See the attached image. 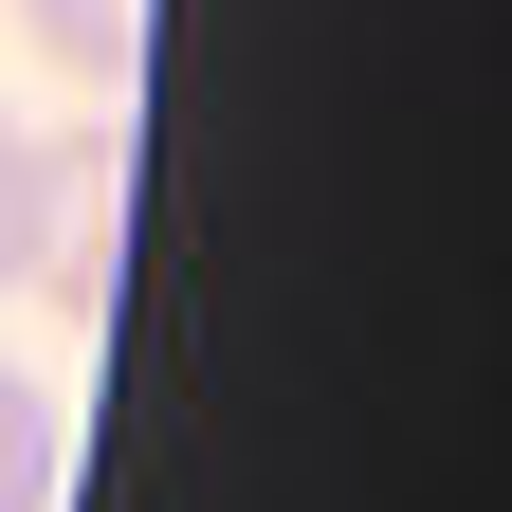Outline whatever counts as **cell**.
<instances>
[{"label": "cell", "mask_w": 512, "mask_h": 512, "mask_svg": "<svg viewBox=\"0 0 512 512\" xmlns=\"http://www.w3.org/2000/svg\"><path fill=\"white\" fill-rule=\"evenodd\" d=\"M74 165H92V147H37V128L0 110V293H37V256H55V202H74Z\"/></svg>", "instance_id": "6da1fadb"}, {"label": "cell", "mask_w": 512, "mask_h": 512, "mask_svg": "<svg viewBox=\"0 0 512 512\" xmlns=\"http://www.w3.org/2000/svg\"><path fill=\"white\" fill-rule=\"evenodd\" d=\"M19 37H37L74 92H128V74H147V0H19Z\"/></svg>", "instance_id": "7a4b0ae2"}, {"label": "cell", "mask_w": 512, "mask_h": 512, "mask_svg": "<svg viewBox=\"0 0 512 512\" xmlns=\"http://www.w3.org/2000/svg\"><path fill=\"white\" fill-rule=\"evenodd\" d=\"M0 512H55V403L0 366Z\"/></svg>", "instance_id": "3957f363"}]
</instances>
